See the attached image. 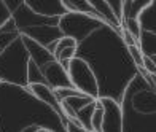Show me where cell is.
Returning <instances> with one entry per match:
<instances>
[{"mask_svg":"<svg viewBox=\"0 0 156 132\" xmlns=\"http://www.w3.org/2000/svg\"><path fill=\"white\" fill-rule=\"evenodd\" d=\"M34 132H54V130L49 129V127H45V126H37L34 129Z\"/></svg>","mask_w":156,"mask_h":132,"instance_id":"obj_13","label":"cell"},{"mask_svg":"<svg viewBox=\"0 0 156 132\" xmlns=\"http://www.w3.org/2000/svg\"><path fill=\"white\" fill-rule=\"evenodd\" d=\"M37 83H46L43 68L29 59V64H27V85H37Z\"/></svg>","mask_w":156,"mask_h":132,"instance_id":"obj_9","label":"cell"},{"mask_svg":"<svg viewBox=\"0 0 156 132\" xmlns=\"http://www.w3.org/2000/svg\"><path fill=\"white\" fill-rule=\"evenodd\" d=\"M126 103H129L131 108L137 115H144V116L156 115V91L153 85L150 83L148 86L142 88L140 91L134 92L132 96L124 97L121 100V105H126Z\"/></svg>","mask_w":156,"mask_h":132,"instance_id":"obj_4","label":"cell"},{"mask_svg":"<svg viewBox=\"0 0 156 132\" xmlns=\"http://www.w3.org/2000/svg\"><path fill=\"white\" fill-rule=\"evenodd\" d=\"M105 24L97 18L80 15V13H67L59 19V29L62 35L72 37L83 43L84 40H88L94 32L102 29Z\"/></svg>","mask_w":156,"mask_h":132,"instance_id":"obj_2","label":"cell"},{"mask_svg":"<svg viewBox=\"0 0 156 132\" xmlns=\"http://www.w3.org/2000/svg\"><path fill=\"white\" fill-rule=\"evenodd\" d=\"M69 76L70 83L75 89H78L81 94L91 96L94 99L101 97V85H99L97 75L94 72L93 65L83 57H75L69 65Z\"/></svg>","mask_w":156,"mask_h":132,"instance_id":"obj_1","label":"cell"},{"mask_svg":"<svg viewBox=\"0 0 156 132\" xmlns=\"http://www.w3.org/2000/svg\"><path fill=\"white\" fill-rule=\"evenodd\" d=\"M97 99H94V97L91 96H86V94H76V96H72L69 97V99L62 100V112H64V116L66 118H76L78 112L80 110H83L84 107L91 105L93 102H96Z\"/></svg>","mask_w":156,"mask_h":132,"instance_id":"obj_7","label":"cell"},{"mask_svg":"<svg viewBox=\"0 0 156 132\" xmlns=\"http://www.w3.org/2000/svg\"><path fill=\"white\" fill-rule=\"evenodd\" d=\"M99 100L104 105V130L102 132H124V108L121 102H118L113 97H99Z\"/></svg>","mask_w":156,"mask_h":132,"instance_id":"obj_3","label":"cell"},{"mask_svg":"<svg viewBox=\"0 0 156 132\" xmlns=\"http://www.w3.org/2000/svg\"><path fill=\"white\" fill-rule=\"evenodd\" d=\"M139 21L142 27H144V32H151L156 33V2H150L148 6L140 13Z\"/></svg>","mask_w":156,"mask_h":132,"instance_id":"obj_8","label":"cell"},{"mask_svg":"<svg viewBox=\"0 0 156 132\" xmlns=\"http://www.w3.org/2000/svg\"><path fill=\"white\" fill-rule=\"evenodd\" d=\"M96 102H97V100H96ZM96 102H93V103H91V105H88V107H84V108L80 110V112H78V115H76V120L83 124L84 129H86L88 132H91V118H93V112H94Z\"/></svg>","mask_w":156,"mask_h":132,"instance_id":"obj_12","label":"cell"},{"mask_svg":"<svg viewBox=\"0 0 156 132\" xmlns=\"http://www.w3.org/2000/svg\"><path fill=\"white\" fill-rule=\"evenodd\" d=\"M121 29L127 30V32H129L131 35H132V37L136 38V40L139 41V43H140L142 35H144V27H142L139 18H129V19H124V21H123Z\"/></svg>","mask_w":156,"mask_h":132,"instance_id":"obj_11","label":"cell"},{"mask_svg":"<svg viewBox=\"0 0 156 132\" xmlns=\"http://www.w3.org/2000/svg\"><path fill=\"white\" fill-rule=\"evenodd\" d=\"M21 38H23V43H24V46H26L27 54H29L30 61H34L38 67L43 68L46 64H49L51 61H54V56L48 51V48L41 46L40 43L34 41V40L29 38V37L23 35V33H21Z\"/></svg>","mask_w":156,"mask_h":132,"instance_id":"obj_6","label":"cell"},{"mask_svg":"<svg viewBox=\"0 0 156 132\" xmlns=\"http://www.w3.org/2000/svg\"><path fill=\"white\" fill-rule=\"evenodd\" d=\"M43 75H45L46 85L51 86L53 89H61V88L72 86L67 68L56 59L43 67Z\"/></svg>","mask_w":156,"mask_h":132,"instance_id":"obj_5","label":"cell"},{"mask_svg":"<svg viewBox=\"0 0 156 132\" xmlns=\"http://www.w3.org/2000/svg\"><path fill=\"white\" fill-rule=\"evenodd\" d=\"M104 116H105L104 105L97 99L94 112H93V118H91V132H102L104 130Z\"/></svg>","mask_w":156,"mask_h":132,"instance_id":"obj_10","label":"cell"},{"mask_svg":"<svg viewBox=\"0 0 156 132\" xmlns=\"http://www.w3.org/2000/svg\"><path fill=\"white\" fill-rule=\"evenodd\" d=\"M151 85H153L154 91H156V76H151Z\"/></svg>","mask_w":156,"mask_h":132,"instance_id":"obj_14","label":"cell"}]
</instances>
